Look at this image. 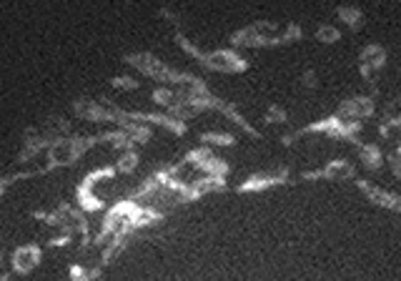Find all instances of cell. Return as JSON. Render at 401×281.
<instances>
[{
	"label": "cell",
	"mask_w": 401,
	"mask_h": 281,
	"mask_svg": "<svg viewBox=\"0 0 401 281\" xmlns=\"http://www.w3.org/2000/svg\"><path fill=\"white\" fill-rule=\"evenodd\" d=\"M118 133L121 131H106V133H98V136H78V133H70V136L60 138L55 141L50 149L46 151V166L38 169V174H48V171L53 169H65V166H73L90 146L95 144H103V141H116Z\"/></svg>",
	"instance_id": "obj_1"
},
{
	"label": "cell",
	"mask_w": 401,
	"mask_h": 281,
	"mask_svg": "<svg viewBox=\"0 0 401 281\" xmlns=\"http://www.w3.org/2000/svg\"><path fill=\"white\" fill-rule=\"evenodd\" d=\"M361 131H364V123L361 121L346 123L333 113V116L314 121V123H309V126L299 128V131H291V133H286V136H281V144L294 146L299 138L311 136V133H324V136H328V138H343V141H351V144L361 146Z\"/></svg>",
	"instance_id": "obj_2"
},
{
	"label": "cell",
	"mask_w": 401,
	"mask_h": 281,
	"mask_svg": "<svg viewBox=\"0 0 401 281\" xmlns=\"http://www.w3.org/2000/svg\"><path fill=\"white\" fill-rule=\"evenodd\" d=\"M176 41H178V46L186 51V53H191L196 60H198L203 68L213 70V73H226V75H233V73H243V70H248V60L243 58L241 53H236V51H200L198 46H193V43L188 41L186 36H176Z\"/></svg>",
	"instance_id": "obj_3"
},
{
	"label": "cell",
	"mask_w": 401,
	"mask_h": 281,
	"mask_svg": "<svg viewBox=\"0 0 401 281\" xmlns=\"http://www.w3.org/2000/svg\"><path fill=\"white\" fill-rule=\"evenodd\" d=\"M126 63L133 65L141 75L154 78L156 83L169 85V88H181V85L191 83V80L196 78V75L183 73V70H176V68H171V65H166L164 60L156 58L154 53H128Z\"/></svg>",
	"instance_id": "obj_4"
},
{
	"label": "cell",
	"mask_w": 401,
	"mask_h": 281,
	"mask_svg": "<svg viewBox=\"0 0 401 281\" xmlns=\"http://www.w3.org/2000/svg\"><path fill=\"white\" fill-rule=\"evenodd\" d=\"M183 161L193 171H198V174H203V176H213V179H226V176L231 174V166H228V161L218 159V156L213 154L208 146L191 149L188 154L183 156Z\"/></svg>",
	"instance_id": "obj_5"
},
{
	"label": "cell",
	"mask_w": 401,
	"mask_h": 281,
	"mask_svg": "<svg viewBox=\"0 0 401 281\" xmlns=\"http://www.w3.org/2000/svg\"><path fill=\"white\" fill-rule=\"evenodd\" d=\"M351 179H356V169L351 161H343V159H333L324 169L304 171L301 174V181H351Z\"/></svg>",
	"instance_id": "obj_6"
},
{
	"label": "cell",
	"mask_w": 401,
	"mask_h": 281,
	"mask_svg": "<svg viewBox=\"0 0 401 281\" xmlns=\"http://www.w3.org/2000/svg\"><path fill=\"white\" fill-rule=\"evenodd\" d=\"M374 113H376L374 96H351L338 103V108H336V116L346 123H351V121L364 123V118H371Z\"/></svg>",
	"instance_id": "obj_7"
},
{
	"label": "cell",
	"mask_w": 401,
	"mask_h": 281,
	"mask_svg": "<svg viewBox=\"0 0 401 281\" xmlns=\"http://www.w3.org/2000/svg\"><path fill=\"white\" fill-rule=\"evenodd\" d=\"M289 184V169H276V171H266V174H254L248 176L246 181L238 184V193H259L266 189H274V186H284Z\"/></svg>",
	"instance_id": "obj_8"
},
{
	"label": "cell",
	"mask_w": 401,
	"mask_h": 281,
	"mask_svg": "<svg viewBox=\"0 0 401 281\" xmlns=\"http://www.w3.org/2000/svg\"><path fill=\"white\" fill-rule=\"evenodd\" d=\"M43 259V249L38 244H21L11 254V271L18 276H28L38 269Z\"/></svg>",
	"instance_id": "obj_9"
},
{
	"label": "cell",
	"mask_w": 401,
	"mask_h": 281,
	"mask_svg": "<svg viewBox=\"0 0 401 281\" xmlns=\"http://www.w3.org/2000/svg\"><path fill=\"white\" fill-rule=\"evenodd\" d=\"M356 186H359V191L366 193V198H369L371 203H376V206H381V208H386V211L399 213L401 216V196L399 193L386 191V189H381V186L371 184V181H366V179H356Z\"/></svg>",
	"instance_id": "obj_10"
},
{
	"label": "cell",
	"mask_w": 401,
	"mask_h": 281,
	"mask_svg": "<svg viewBox=\"0 0 401 281\" xmlns=\"http://www.w3.org/2000/svg\"><path fill=\"white\" fill-rule=\"evenodd\" d=\"M384 65H386V51L381 48L379 43H369V46L361 48L359 70H361V78H364L366 83H371V80H374V73L384 68Z\"/></svg>",
	"instance_id": "obj_11"
},
{
	"label": "cell",
	"mask_w": 401,
	"mask_h": 281,
	"mask_svg": "<svg viewBox=\"0 0 401 281\" xmlns=\"http://www.w3.org/2000/svg\"><path fill=\"white\" fill-rule=\"evenodd\" d=\"M50 146H53V141L43 136L41 126L28 128V131L23 133V149H21V154H18V161H21V164H28V161H33L38 154L48 151Z\"/></svg>",
	"instance_id": "obj_12"
},
{
	"label": "cell",
	"mask_w": 401,
	"mask_h": 281,
	"mask_svg": "<svg viewBox=\"0 0 401 281\" xmlns=\"http://www.w3.org/2000/svg\"><path fill=\"white\" fill-rule=\"evenodd\" d=\"M356 154H359V161L366 171H379L381 166L386 164V156L381 151L379 144H361L356 146Z\"/></svg>",
	"instance_id": "obj_13"
},
{
	"label": "cell",
	"mask_w": 401,
	"mask_h": 281,
	"mask_svg": "<svg viewBox=\"0 0 401 281\" xmlns=\"http://www.w3.org/2000/svg\"><path fill=\"white\" fill-rule=\"evenodd\" d=\"M75 201H78L80 211H85V213H98L106 208V201L95 193V189H88V186H83V184L75 189Z\"/></svg>",
	"instance_id": "obj_14"
},
{
	"label": "cell",
	"mask_w": 401,
	"mask_h": 281,
	"mask_svg": "<svg viewBox=\"0 0 401 281\" xmlns=\"http://www.w3.org/2000/svg\"><path fill=\"white\" fill-rule=\"evenodd\" d=\"M121 131H126V136L131 138L133 144H148L151 138H154V128L148 126V123H138V121H126L121 126Z\"/></svg>",
	"instance_id": "obj_15"
},
{
	"label": "cell",
	"mask_w": 401,
	"mask_h": 281,
	"mask_svg": "<svg viewBox=\"0 0 401 281\" xmlns=\"http://www.w3.org/2000/svg\"><path fill=\"white\" fill-rule=\"evenodd\" d=\"M336 16H338V21L346 28H351V31H359V28L364 26V11H361V8L341 6V8H336Z\"/></svg>",
	"instance_id": "obj_16"
},
{
	"label": "cell",
	"mask_w": 401,
	"mask_h": 281,
	"mask_svg": "<svg viewBox=\"0 0 401 281\" xmlns=\"http://www.w3.org/2000/svg\"><path fill=\"white\" fill-rule=\"evenodd\" d=\"M379 136H381V141L401 146V118H384V121L379 123Z\"/></svg>",
	"instance_id": "obj_17"
},
{
	"label": "cell",
	"mask_w": 401,
	"mask_h": 281,
	"mask_svg": "<svg viewBox=\"0 0 401 281\" xmlns=\"http://www.w3.org/2000/svg\"><path fill=\"white\" fill-rule=\"evenodd\" d=\"M118 169V174L121 176H131L138 171V166H141V156H138V151H123L121 156H118V161L113 164Z\"/></svg>",
	"instance_id": "obj_18"
},
{
	"label": "cell",
	"mask_w": 401,
	"mask_h": 281,
	"mask_svg": "<svg viewBox=\"0 0 401 281\" xmlns=\"http://www.w3.org/2000/svg\"><path fill=\"white\" fill-rule=\"evenodd\" d=\"M70 281H95L100 276V264L95 266H85V264H73L70 266Z\"/></svg>",
	"instance_id": "obj_19"
},
{
	"label": "cell",
	"mask_w": 401,
	"mask_h": 281,
	"mask_svg": "<svg viewBox=\"0 0 401 281\" xmlns=\"http://www.w3.org/2000/svg\"><path fill=\"white\" fill-rule=\"evenodd\" d=\"M200 144L203 146H223V149H228V146L236 144V138H233L231 133L208 131V133H200Z\"/></svg>",
	"instance_id": "obj_20"
},
{
	"label": "cell",
	"mask_w": 401,
	"mask_h": 281,
	"mask_svg": "<svg viewBox=\"0 0 401 281\" xmlns=\"http://www.w3.org/2000/svg\"><path fill=\"white\" fill-rule=\"evenodd\" d=\"M154 101L159 103L161 108H173L176 106V88H169V85H159L154 88Z\"/></svg>",
	"instance_id": "obj_21"
},
{
	"label": "cell",
	"mask_w": 401,
	"mask_h": 281,
	"mask_svg": "<svg viewBox=\"0 0 401 281\" xmlns=\"http://www.w3.org/2000/svg\"><path fill=\"white\" fill-rule=\"evenodd\" d=\"M316 41L326 43V46H333V43L341 41V31H338L336 26H331V23H324V26L316 31Z\"/></svg>",
	"instance_id": "obj_22"
},
{
	"label": "cell",
	"mask_w": 401,
	"mask_h": 281,
	"mask_svg": "<svg viewBox=\"0 0 401 281\" xmlns=\"http://www.w3.org/2000/svg\"><path fill=\"white\" fill-rule=\"evenodd\" d=\"M289 121V113L284 111L281 106H269V111H266L264 116V123H269V126H284V123Z\"/></svg>",
	"instance_id": "obj_23"
},
{
	"label": "cell",
	"mask_w": 401,
	"mask_h": 281,
	"mask_svg": "<svg viewBox=\"0 0 401 281\" xmlns=\"http://www.w3.org/2000/svg\"><path fill=\"white\" fill-rule=\"evenodd\" d=\"M111 85L118 90H138L141 88V80L131 78V75H116V78H111Z\"/></svg>",
	"instance_id": "obj_24"
},
{
	"label": "cell",
	"mask_w": 401,
	"mask_h": 281,
	"mask_svg": "<svg viewBox=\"0 0 401 281\" xmlns=\"http://www.w3.org/2000/svg\"><path fill=\"white\" fill-rule=\"evenodd\" d=\"M301 85H304V88H309V90L316 88V85H319V75H316V70H314V68L304 70V73H301Z\"/></svg>",
	"instance_id": "obj_25"
},
{
	"label": "cell",
	"mask_w": 401,
	"mask_h": 281,
	"mask_svg": "<svg viewBox=\"0 0 401 281\" xmlns=\"http://www.w3.org/2000/svg\"><path fill=\"white\" fill-rule=\"evenodd\" d=\"M386 164H389V169H391V174L396 176V179L401 181V156L396 154V151H391L389 156H386Z\"/></svg>",
	"instance_id": "obj_26"
},
{
	"label": "cell",
	"mask_w": 401,
	"mask_h": 281,
	"mask_svg": "<svg viewBox=\"0 0 401 281\" xmlns=\"http://www.w3.org/2000/svg\"><path fill=\"white\" fill-rule=\"evenodd\" d=\"M75 236H70V233H65V231H60L58 236H53V239L48 241V246H68L70 241H73Z\"/></svg>",
	"instance_id": "obj_27"
},
{
	"label": "cell",
	"mask_w": 401,
	"mask_h": 281,
	"mask_svg": "<svg viewBox=\"0 0 401 281\" xmlns=\"http://www.w3.org/2000/svg\"><path fill=\"white\" fill-rule=\"evenodd\" d=\"M0 281H16V279H13V274H11V271H3V276H0Z\"/></svg>",
	"instance_id": "obj_28"
},
{
	"label": "cell",
	"mask_w": 401,
	"mask_h": 281,
	"mask_svg": "<svg viewBox=\"0 0 401 281\" xmlns=\"http://www.w3.org/2000/svg\"><path fill=\"white\" fill-rule=\"evenodd\" d=\"M396 154H399V156H401V146H396Z\"/></svg>",
	"instance_id": "obj_29"
},
{
	"label": "cell",
	"mask_w": 401,
	"mask_h": 281,
	"mask_svg": "<svg viewBox=\"0 0 401 281\" xmlns=\"http://www.w3.org/2000/svg\"><path fill=\"white\" fill-rule=\"evenodd\" d=\"M399 228H401V221H399Z\"/></svg>",
	"instance_id": "obj_30"
}]
</instances>
